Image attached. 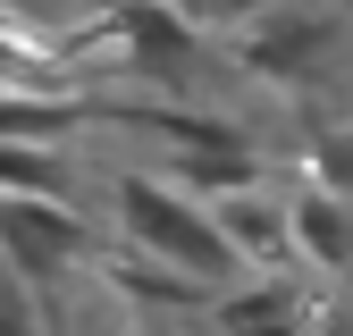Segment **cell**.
Wrapping results in <instances>:
<instances>
[{
	"mask_svg": "<svg viewBox=\"0 0 353 336\" xmlns=\"http://www.w3.org/2000/svg\"><path fill=\"white\" fill-rule=\"evenodd\" d=\"M110 202H118V227L135 235L152 261H168L176 277H228L236 269V252H228V235H219V219L202 202H185L176 185H160V177H135V168H126V177L110 185Z\"/></svg>",
	"mask_w": 353,
	"mask_h": 336,
	"instance_id": "cell-1",
	"label": "cell"
},
{
	"mask_svg": "<svg viewBox=\"0 0 353 336\" xmlns=\"http://www.w3.org/2000/svg\"><path fill=\"white\" fill-rule=\"evenodd\" d=\"M345 51V17L328 9V0H278L270 17H252L244 42H236V59L244 76L261 84H320Z\"/></svg>",
	"mask_w": 353,
	"mask_h": 336,
	"instance_id": "cell-2",
	"label": "cell"
},
{
	"mask_svg": "<svg viewBox=\"0 0 353 336\" xmlns=\"http://www.w3.org/2000/svg\"><path fill=\"white\" fill-rule=\"evenodd\" d=\"M76 261H93V227L68 202H9L0 193V269L34 277H68Z\"/></svg>",
	"mask_w": 353,
	"mask_h": 336,
	"instance_id": "cell-3",
	"label": "cell"
},
{
	"mask_svg": "<svg viewBox=\"0 0 353 336\" xmlns=\"http://www.w3.org/2000/svg\"><path fill=\"white\" fill-rule=\"evenodd\" d=\"M312 294H303V277L270 269L261 286L228 294V303H210V336H312Z\"/></svg>",
	"mask_w": 353,
	"mask_h": 336,
	"instance_id": "cell-4",
	"label": "cell"
},
{
	"mask_svg": "<svg viewBox=\"0 0 353 336\" xmlns=\"http://www.w3.org/2000/svg\"><path fill=\"white\" fill-rule=\"evenodd\" d=\"M286 219H294V261H312L328 277H353V193L303 185V193H286Z\"/></svg>",
	"mask_w": 353,
	"mask_h": 336,
	"instance_id": "cell-5",
	"label": "cell"
},
{
	"mask_svg": "<svg viewBox=\"0 0 353 336\" xmlns=\"http://www.w3.org/2000/svg\"><path fill=\"white\" fill-rule=\"evenodd\" d=\"M118 42L135 51L126 67H143V76H160V84H176V76L194 67V25H176V17L160 9V0H126V17H118Z\"/></svg>",
	"mask_w": 353,
	"mask_h": 336,
	"instance_id": "cell-6",
	"label": "cell"
},
{
	"mask_svg": "<svg viewBox=\"0 0 353 336\" xmlns=\"http://www.w3.org/2000/svg\"><path fill=\"white\" fill-rule=\"evenodd\" d=\"M210 219H219V235H228L236 261H294V219H286V202L236 193V202H219Z\"/></svg>",
	"mask_w": 353,
	"mask_h": 336,
	"instance_id": "cell-7",
	"label": "cell"
},
{
	"mask_svg": "<svg viewBox=\"0 0 353 336\" xmlns=\"http://www.w3.org/2000/svg\"><path fill=\"white\" fill-rule=\"evenodd\" d=\"M160 185H176V193H210V202H236V193H252L261 185V151L252 143H236V151H168V177Z\"/></svg>",
	"mask_w": 353,
	"mask_h": 336,
	"instance_id": "cell-8",
	"label": "cell"
},
{
	"mask_svg": "<svg viewBox=\"0 0 353 336\" xmlns=\"http://www.w3.org/2000/svg\"><path fill=\"white\" fill-rule=\"evenodd\" d=\"M0 193H9V202H68L76 193V168L51 143H0Z\"/></svg>",
	"mask_w": 353,
	"mask_h": 336,
	"instance_id": "cell-9",
	"label": "cell"
},
{
	"mask_svg": "<svg viewBox=\"0 0 353 336\" xmlns=\"http://www.w3.org/2000/svg\"><path fill=\"white\" fill-rule=\"evenodd\" d=\"M160 9H168L176 25H194V34H210V25H252V17H270L278 0H160Z\"/></svg>",
	"mask_w": 353,
	"mask_h": 336,
	"instance_id": "cell-10",
	"label": "cell"
},
{
	"mask_svg": "<svg viewBox=\"0 0 353 336\" xmlns=\"http://www.w3.org/2000/svg\"><path fill=\"white\" fill-rule=\"evenodd\" d=\"M118 286L143 294V303H194V277H176V269H143V261H118Z\"/></svg>",
	"mask_w": 353,
	"mask_h": 336,
	"instance_id": "cell-11",
	"label": "cell"
},
{
	"mask_svg": "<svg viewBox=\"0 0 353 336\" xmlns=\"http://www.w3.org/2000/svg\"><path fill=\"white\" fill-rule=\"evenodd\" d=\"M0 336H42V311H34V286L17 269H0Z\"/></svg>",
	"mask_w": 353,
	"mask_h": 336,
	"instance_id": "cell-12",
	"label": "cell"
},
{
	"mask_svg": "<svg viewBox=\"0 0 353 336\" xmlns=\"http://www.w3.org/2000/svg\"><path fill=\"white\" fill-rule=\"evenodd\" d=\"M312 336H353V311H328V319H312Z\"/></svg>",
	"mask_w": 353,
	"mask_h": 336,
	"instance_id": "cell-13",
	"label": "cell"
},
{
	"mask_svg": "<svg viewBox=\"0 0 353 336\" xmlns=\"http://www.w3.org/2000/svg\"><path fill=\"white\" fill-rule=\"evenodd\" d=\"M345 286H353V277H345ZM345 311H353V303H345Z\"/></svg>",
	"mask_w": 353,
	"mask_h": 336,
	"instance_id": "cell-14",
	"label": "cell"
}]
</instances>
